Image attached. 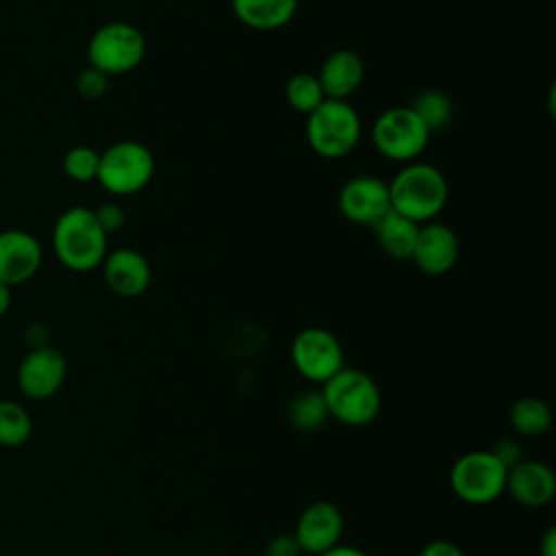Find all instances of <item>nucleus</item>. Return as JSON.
Wrapping results in <instances>:
<instances>
[{"instance_id":"1","label":"nucleus","mask_w":556,"mask_h":556,"mask_svg":"<svg viewBox=\"0 0 556 556\" xmlns=\"http://www.w3.org/2000/svg\"><path fill=\"white\" fill-rule=\"evenodd\" d=\"M52 250L65 269L85 274L102 265L109 252V235L98 224L93 208L72 206L54 222Z\"/></svg>"},{"instance_id":"2","label":"nucleus","mask_w":556,"mask_h":556,"mask_svg":"<svg viewBox=\"0 0 556 556\" xmlns=\"http://www.w3.org/2000/svg\"><path fill=\"white\" fill-rule=\"evenodd\" d=\"M450 195L443 172L430 163H406L389 182L391 208L415 224L434 222Z\"/></svg>"},{"instance_id":"3","label":"nucleus","mask_w":556,"mask_h":556,"mask_svg":"<svg viewBox=\"0 0 556 556\" xmlns=\"http://www.w3.org/2000/svg\"><path fill=\"white\" fill-rule=\"evenodd\" d=\"M328 415L343 426L361 428L382 410V393L378 382L356 367H343L321 384Z\"/></svg>"},{"instance_id":"4","label":"nucleus","mask_w":556,"mask_h":556,"mask_svg":"<svg viewBox=\"0 0 556 556\" xmlns=\"http://www.w3.org/2000/svg\"><path fill=\"white\" fill-rule=\"evenodd\" d=\"M308 148L321 159H343L361 141V115L348 100H324L306 115Z\"/></svg>"},{"instance_id":"5","label":"nucleus","mask_w":556,"mask_h":556,"mask_svg":"<svg viewBox=\"0 0 556 556\" xmlns=\"http://www.w3.org/2000/svg\"><path fill=\"white\" fill-rule=\"evenodd\" d=\"M152 152L139 141H117L100 152L98 182L113 195H132L146 189L154 176Z\"/></svg>"},{"instance_id":"6","label":"nucleus","mask_w":556,"mask_h":556,"mask_svg":"<svg viewBox=\"0 0 556 556\" xmlns=\"http://www.w3.org/2000/svg\"><path fill=\"white\" fill-rule=\"evenodd\" d=\"M430 130L410 106H391L371 124V143L378 154L395 163H413L426 150Z\"/></svg>"},{"instance_id":"7","label":"nucleus","mask_w":556,"mask_h":556,"mask_svg":"<svg viewBox=\"0 0 556 556\" xmlns=\"http://www.w3.org/2000/svg\"><path fill=\"white\" fill-rule=\"evenodd\" d=\"M506 471L489 450L465 452L450 469V489L460 502L484 506L504 495Z\"/></svg>"},{"instance_id":"8","label":"nucleus","mask_w":556,"mask_h":556,"mask_svg":"<svg viewBox=\"0 0 556 556\" xmlns=\"http://www.w3.org/2000/svg\"><path fill=\"white\" fill-rule=\"evenodd\" d=\"M146 56L143 33L128 22H109L100 26L87 43V61L106 76L128 74Z\"/></svg>"},{"instance_id":"9","label":"nucleus","mask_w":556,"mask_h":556,"mask_svg":"<svg viewBox=\"0 0 556 556\" xmlns=\"http://www.w3.org/2000/svg\"><path fill=\"white\" fill-rule=\"evenodd\" d=\"M289 354L295 371L304 380L319 387L345 367V356L339 339L321 326H308L300 330L291 341Z\"/></svg>"},{"instance_id":"10","label":"nucleus","mask_w":556,"mask_h":556,"mask_svg":"<svg viewBox=\"0 0 556 556\" xmlns=\"http://www.w3.org/2000/svg\"><path fill=\"white\" fill-rule=\"evenodd\" d=\"M343 515L330 500H315L306 504L295 521L293 539L298 541L302 554L319 556L326 549L341 543Z\"/></svg>"},{"instance_id":"11","label":"nucleus","mask_w":556,"mask_h":556,"mask_svg":"<svg viewBox=\"0 0 556 556\" xmlns=\"http://www.w3.org/2000/svg\"><path fill=\"white\" fill-rule=\"evenodd\" d=\"M67 361L52 345H37L17 367V387L30 400L52 397L65 382Z\"/></svg>"},{"instance_id":"12","label":"nucleus","mask_w":556,"mask_h":556,"mask_svg":"<svg viewBox=\"0 0 556 556\" xmlns=\"http://www.w3.org/2000/svg\"><path fill=\"white\" fill-rule=\"evenodd\" d=\"M341 215L361 226H374L391 211L389 182L378 176H354L339 191Z\"/></svg>"},{"instance_id":"13","label":"nucleus","mask_w":556,"mask_h":556,"mask_svg":"<svg viewBox=\"0 0 556 556\" xmlns=\"http://www.w3.org/2000/svg\"><path fill=\"white\" fill-rule=\"evenodd\" d=\"M460 254L456 232L441 222H428L419 226L417 243L410 261L426 276H445L454 269Z\"/></svg>"},{"instance_id":"14","label":"nucleus","mask_w":556,"mask_h":556,"mask_svg":"<svg viewBox=\"0 0 556 556\" xmlns=\"http://www.w3.org/2000/svg\"><path fill=\"white\" fill-rule=\"evenodd\" d=\"M41 245L28 230H2L0 232V282L7 287L30 280L41 267Z\"/></svg>"},{"instance_id":"15","label":"nucleus","mask_w":556,"mask_h":556,"mask_svg":"<svg viewBox=\"0 0 556 556\" xmlns=\"http://www.w3.org/2000/svg\"><path fill=\"white\" fill-rule=\"evenodd\" d=\"M519 506L543 508L556 495L554 469L543 460H519L506 471V491Z\"/></svg>"},{"instance_id":"16","label":"nucleus","mask_w":556,"mask_h":556,"mask_svg":"<svg viewBox=\"0 0 556 556\" xmlns=\"http://www.w3.org/2000/svg\"><path fill=\"white\" fill-rule=\"evenodd\" d=\"M100 267L106 287L119 298H139L152 282L150 263L135 248H117L106 252Z\"/></svg>"},{"instance_id":"17","label":"nucleus","mask_w":556,"mask_h":556,"mask_svg":"<svg viewBox=\"0 0 556 556\" xmlns=\"http://www.w3.org/2000/svg\"><path fill=\"white\" fill-rule=\"evenodd\" d=\"M315 76L328 100H348L365 78V61L358 52L339 48L321 61Z\"/></svg>"},{"instance_id":"18","label":"nucleus","mask_w":556,"mask_h":556,"mask_svg":"<svg viewBox=\"0 0 556 556\" xmlns=\"http://www.w3.org/2000/svg\"><path fill=\"white\" fill-rule=\"evenodd\" d=\"M300 0H230L235 17L258 33L287 26L298 13Z\"/></svg>"},{"instance_id":"19","label":"nucleus","mask_w":556,"mask_h":556,"mask_svg":"<svg viewBox=\"0 0 556 556\" xmlns=\"http://www.w3.org/2000/svg\"><path fill=\"white\" fill-rule=\"evenodd\" d=\"M376 241L380 245V250L395 258V261H410L415 243H417V235H419V224L410 222L408 217L395 213L393 208L378 219L371 226Z\"/></svg>"},{"instance_id":"20","label":"nucleus","mask_w":556,"mask_h":556,"mask_svg":"<svg viewBox=\"0 0 556 556\" xmlns=\"http://www.w3.org/2000/svg\"><path fill=\"white\" fill-rule=\"evenodd\" d=\"M508 419L513 430L519 437L536 439L543 437L552 426V408L545 400L536 395H523L513 402L508 410Z\"/></svg>"},{"instance_id":"21","label":"nucleus","mask_w":556,"mask_h":556,"mask_svg":"<svg viewBox=\"0 0 556 556\" xmlns=\"http://www.w3.org/2000/svg\"><path fill=\"white\" fill-rule=\"evenodd\" d=\"M328 408L321 389H302L287 404V419L300 432H315L328 421Z\"/></svg>"},{"instance_id":"22","label":"nucleus","mask_w":556,"mask_h":556,"mask_svg":"<svg viewBox=\"0 0 556 556\" xmlns=\"http://www.w3.org/2000/svg\"><path fill=\"white\" fill-rule=\"evenodd\" d=\"M417 117L426 124V128L430 132L434 130H441L445 128L450 122H452V115H454V106H452V100L439 91V89H424L415 96L413 104H408Z\"/></svg>"},{"instance_id":"23","label":"nucleus","mask_w":556,"mask_h":556,"mask_svg":"<svg viewBox=\"0 0 556 556\" xmlns=\"http://www.w3.org/2000/svg\"><path fill=\"white\" fill-rule=\"evenodd\" d=\"M285 98L293 111L304 115L313 113L326 100L317 76L311 72L293 74L285 85Z\"/></svg>"},{"instance_id":"24","label":"nucleus","mask_w":556,"mask_h":556,"mask_svg":"<svg viewBox=\"0 0 556 556\" xmlns=\"http://www.w3.org/2000/svg\"><path fill=\"white\" fill-rule=\"evenodd\" d=\"M33 421L28 410L11 400H0V445L17 447L28 441Z\"/></svg>"},{"instance_id":"25","label":"nucleus","mask_w":556,"mask_h":556,"mask_svg":"<svg viewBox=\"0 0 556 556\" xmlns=\"http://www.w3.org/2000/svg\"><path fill=\"white\" fill-rule=\"evenodd\" d=\"M100 152L89 146H74L63 156V172L74 182H91L98 178Z\"/></svg>"},{"instance_id":"26","label":"nucleus","mask_w":556,"mask_h":556,"mask_svg":"<svg viewBox=\"0 0 556 556\" xmlns=\"http://www.w3.org/2000/svg\"><path fill=\"white\" fill-rule=\"evenodd\" d=\"M76 89L85 100H98L109 89V76L96 67H85L76 78Z\"/></svg>"},{"instance_id":"27","label":"nucleus","mask_w":556,"mask_h":556,"mask_svg":"<svg viewBox=\"0 0 556 556\" xmlns=\"http://www.w3.org/2000/svg\"><path fill=\"white\" fill-rule=\"evenodd\" d=\"M93 215H96L98 224L102 226V230H104L106 235L117 232V230L124 226V222H126V213H124V208H122L117 202L100 204V206L93 211Z\"/></svg>"},{"instance_id":"28","label":"nucleus","mask_w":556,"mask_h":556,"mask_svg":"<svg viewBox=\"0 0 556 556\" xmlns=\"http://www.w3.org/2000/svg\"><path fill=\"white\" fill-rule=\"evenodd\" d=\"M489 452H491L506 469H510L513 465H517L519 460H523L521 445H519L515 439H500Z\"/></svg>"},{"instance_id":"29","label":"nucleus","mask_w":556,"mask_h":556,"mask_svg":"<svg viewBox=\"0 0 556 556\" xmlns=\"http://www.w3.org/2000/svg\"><path fill=\"white\" fill-rule=\"evenodd\" d=\"M302 549L293 534H276L265 545V556H300Z\"/></svg>"},{"instance_id":"30","label":"nucleus","mask_w":556,"mask_h":556,"mask_svg":"<svg viewBox=\"0 0 556 556\" xmlns=\"http://www.w3.org/2000/svg\"><path fill=\"white\" fill-rule=\"evenodd\" d=\"M419 556H465V552L447 539H434L424 545Z\"/></svg>"},{"instance_id":"31","label":"nucleus","mask_w":556,"mask_h":556,"mask_svg":"<svg viewBox=\"0 0 556 556\" xmlns=\"http://www.w3.org/2000/svg\"><path fill=\"white\" fill-rule=\"evenodd\" d=\"M539 554L541 556H556V528H549L541 543H539Z\"/></svg>"},{"instance_id":"32","label":"nucleus","mask_w":556,"mask_h":556,"mask_svg":"<svg viewBox=\"0 0 556 556\" xmlns=\"http://www.w3.org/2000/svg\"><path fill=\"white\" fill-rule=\"evenodd\" d=\"M319 556H369V554H367V552H363L361 547L339 543V545H334V547L326 549V552H324V554H319Z\"/></svg>"},{"instance_id":"33","label":"nucleus","mask_w":556,"mask_h":556,"mask_svg":"<svg viewBox=\"0 0 556 556\" xmlns=\"http://www.w3.org/2000/svg\"><path fill=\"white\" fill-rule=\"evenodd\" d=\"M11 308V287L0 282V317Z\"/></svg>"}]
</instances>
